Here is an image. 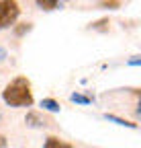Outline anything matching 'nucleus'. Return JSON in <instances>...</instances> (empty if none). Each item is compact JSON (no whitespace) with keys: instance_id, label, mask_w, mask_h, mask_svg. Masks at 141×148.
<instances>
[{"instance_id":"nucleus-1","label":"nucleus","mask_w":141,"mask_h":148,"mask_svg":"<svg viewBox=\"0 0 141 148\" xmlns=\"http://www.w3.org/2000/svg\"><path fill=\"white\" fill-rule=\"evenodd\" d=\"M2 101L8 107H31L33 105V92L27 78L19 76L12 82H8L2 90Z\"/></svg>"},{"instance_id":"nucleus-2","label":"nucleus","mask_w":141,"mask_h":148,"mask_svg":"<svg viewBox=\"0 0 141 148\" xmlns=\"http://www.w3.org/2000/svg\"><path fill=\"white\" fill-rule=\"evenodd\" d=\"M19 4L12 0H0V29H8L14 25V21L19 18Z\"/></svg>"},{"instance_id":"nucleus-3","label":"nucleus","mask_w":141,"mask_h":148,"mask_svg":"<svg viewBox=\"0 0 141 148\" xmlns=\"http://www.w3.org/2000/svg\"><path fill=\"white\" fill-rule=\"evenodd\" d=\"M25 123L29 127H43L45 125V119L39 115V113H35V111H29L27 117H25Z\"/></svg>"},{"instance_id":"nucleus-4","label":"nucleus","mask_w":141,"mask_h":148,"mask_svg":"<svg viewBox=\"0 0 141 148\" xmlns=\"http://www.w3.org/2000/svg\"><path fill=\"white\" fill-rule=\"evenodd\" d=\"M43 148H74V146L67 144V142H63V140H59V138H55V136H49L45 140Z\"/></svg>"},{"instance_id":"nucleus-5","label":"nucleus","mask_w":141,"mask_h":148,"mask_svg":"<svg viewBox=\"0 0 141 148\" xmlns=\"http://www.w3.org/2000/svg\"><path fill=\"white\" fill-rule=\"evenodd\" d=\"M41 107H43L45 111H51V113H57V111L61 109L55 99H43V101H41Z\"/></svg>"},{"instance_id":"nucleus-6","label":"nucleus","mask_w":141,"mask_h":148,"mask_svg":"<svg viewBox=\"0 0 141 148\" xmlns=\"http://www.w3.org/2000/svg\"><path fill=\"white\" fill-rule=\"evenodd\" d=\"M37 6L43 10H53V8H61V2H57V0H39Z\"/></svg>"},{"instance_id":"nucleus-7","label":"nucleus","mask_w":141,"mask_h":148,"mask_svg":"<svg viewBox=\"0 0 141 148\" xmlns=\"http://www.w3.org/2000/svg\"><path fill=\"white\" fill-rule=\"evenodd\" d=\"M109 121H115V123H119V125H127V127H137V123H131V121H127V119H121V117H117V115H104Z\"/></svg>"},{"instance_id":"nucleus-8","label":"nucleus","mask_w":141,"mask_h":148,"mask_svg":"<svg viewBox=\"0 0 141 148\" xmlns=\"http://www.w3.org/2000/svg\"><path fill=\"white\" fill-rule=\"evenodd\" d=\"M69 101H74V103H82V105H88V103H92V99H90V97L78 95V92H74V95H69Z\"/></svg>"},{"instance_id":"nucleus-9","label":"nucleus","mask_w":141,"mask_h":148,"mask_svg":"<svg viewBox=\"0 0 141 148\" xmlns=\"http://www.w3.org/2000/svg\"><path fill=\"white\" fill-rule=\"evenodd\" d=\"M27 31H31V25H29V23H23L21 27H16V29H14V33H16V35H25Z\"/></svg>"},{"instance_id":"nucleus-10","label":"nucleus","mask_w":141,"mask_h":148,"mask_svg":"<svg viewBox=\"0 0 141 148\" xmlns=\"http://www.w3.org/2000/svg\"><path fill=\"white\" fill-rule=\"evenodd\" d=\"M6 144H8V142H6V138L0 134V148H6Z\"/></svg>"},{"instance_id":"nucleus-11","label":"nucleus","mask_w":141,"mask_h":148,"mask_svg":"<svg viewBox=\"0 0 141 148\" xmlns=\"http://www.w3.org/2000/svg\"><path fill=\"white\" fill-rule=\"evenodd\" d=\"M4 58H6V49L0 47V62H4Z\"/></svg>"},{"instance_id":"nucleus-12","label":"nucleus","mask_w":141,"mask_h":148,"mask_svg":"<svg viewBox=\"0 0 141 148\" xmlns=\"http://www.w3.org/2000/svg\"><path fill=\"white\" fill-rule=\"evenodd\" d=\"M139 62H141V60H139V58H135V60H131L129 64H131V66H139Z\"/></svg>"}]
</instances>
